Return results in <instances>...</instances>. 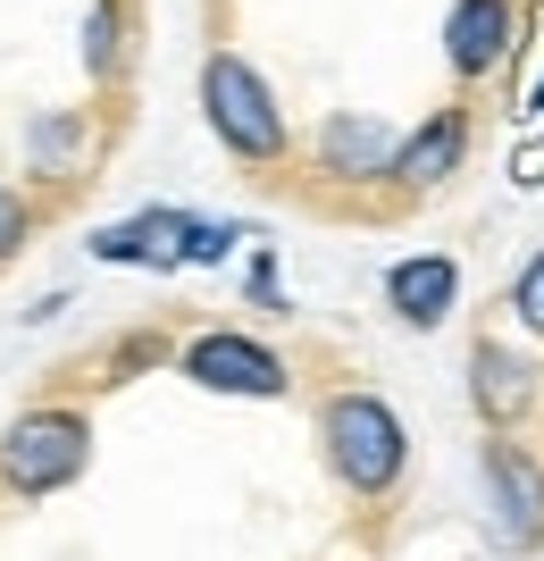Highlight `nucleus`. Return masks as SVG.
<instances>
[{
    "label": "nucleus",
    "mask_w": 544,
    "mask_h": 561,
    "mask_svg": "<svg viewBox=\"0 0 544 561\" xmlns=\"http://www.w3.org/2000/svg\"><path fill=\"white\" fill-rule=\"evenodd\" d=\"M185 243H193V218H176V210H151V218H135V227H109V234H93V252L101 260H185Z\"/></svg>",
    "instance_id": "obj_11"
},
{
    "label": "nucleus",
    "mask_w": 544,
    "mask_h": 561,
    "mask_svg": "<svg viewBox=\"0 0 544 561\" xmlns=\"http://www.w3.org/2000/svg\"><path fill=\"white\" fill-rule=\"evenodd\" d=\"M461 160H470V110H436L419 135H403V151H394V185L427 193V185H444V176H461Z\"/></svg>",
    "instance_id": "obj_7"
},
{
    "label": "nucleus",
    "mask_w": 544,
    "mask_h": 561,
    "mask_svg": "<svg viewBox=\"0 0 544 561\" xmlns=\"http://www.w3.org/2000/svg\"><path fill=\"white\" fill-rule=\"evenodd\" d=\"M470 394H477V411H486V427H511V420H528V402H536V369L486 335V344L470 352Z\"/></svg>",
    "instance_id": "obj_8"
},
{
    "label": "nucleus",
    "mask_w": 544,
    "mask_h": 561,
    "mask_svg": "<svg viewBox=\"0 0 544 561\" xmlns=\"http://www.w3.org/2000/svg\"><path fill=\"white\" fill-rule=\"evenodd\" d=\"M185 377L210 386V394H252V402H277L293 386L285 360L268 344H252V335H201V344H185Z\"/></svg>",
    "instance_id": "obj_4"
},
{
    "label": "nucleus",
    "mask_w": 544,
    "mask_h": 561,
    "mask_svg": "<svg viewBox=\"0 0 544 561\" xmlns=\"http://www.w3.org/2000/svg\"><path fill=\"white\" fill-rule=\"evenodd\" d=\"M319 436H327V461H335V478H344L352 494H369V503H378V494L403 486L410 436H403V420H394L378 394H327Z\"/></svg>",
    "instance_id": "obj_1"
},
{
    "label": "nucleus",
    "mask_w": 544,
    "mask_h": 561,
    "mask_svg": "<svg viewBox=\"0 0 544 561\" xmlns=\"http://www.w3.org/2000/svg\"><path fill=\"white\" fill-rule=\"evenodd\" d=\"M511 310H520L528 328L544 335V252H536V260H528V268H520V285H511Z\"/></svg>",
    "instance_id": "obj_13"
},
{
    "label": "nucleus",
    "mask_w": 544,
    "mask_h": 561,
    "mask_svg": "<svg viewBox=\"0 0 544 561\" xmlns=\"http://www.w3.org/2000/svg\"><path fill=\"white\" fill-rule=\"evenodd\" d=\"M486 486H495L502 537H511V545H536V537H544V469L528 461L502 427H495V445H486Z\"/></svg>",
    "instance_id": "obj_6"
},
{
    "label": "nucleus",
    "mask_w": 544,
    "mask_h": 561,
    "mask_svg": "<svg viewBox=\"0 0 544 561\" xmlns=\"http://www.w3.org/2000/svg\"><path fill=\"white\" fill-rule=\"evenodd\" d=\"M511 34H520V9H511V0H452V18H444V68L461 76V84L495 76L502 59H511Z\"/></svg>",
    "instance_id": "obj_5"
},
{
    "label": "nucleus",
    "mask_w": 544,
    "mask_h": 561,
    "mask_svg": "<svg viewBox=\"0 0 544 561\" xmlns=\"http://www.w3.org/2000/svg\"><path fill=\"white\" fill-rule=\"evenodd\" d=\"M84 461H93L84 411H25L0 436V486L9 494H59L68 478H84Z\"/></svg>",
    "instance_id": "obj_3"
},
{
    "label": "nucleus",
    "mask_w": 544,
    "mask_h": 561,
    "mask_svg": "<svg viewBox=\"0 0 544 561\" xmlns=\"http://www.w3.org/2000/svg\"><path fill=\"white\" fill-rule=\"evenodd\" d=\"M461 294V268L444 252H419V260H394V277H385V302L403 310V328H436Z\"/></svg>",
    "instance_id": "obj_9"
},
{
    "label": "nucleus",
    "mask_w": 544,
    "mask_h": 561,
    "mask_svg": "<svg viewBox=\"0 0 544 561\" xmlns=\"http://www.w3.org/2000/svg\"><path fill=\"white\" fill-rule=\"evenodd\" d=\"M201 110H210V135L227 142L235 160H252V168L285 160V110L235 50H210V68H201Z\"/></svg>",
    "instance_id": "obj_2"
},
{
    "label": "nucleus",
    "mask_w": 544,
    "mask_h": 561,
    "mask_svg": "<svg viewBox=\"0 0 544 561\" xmlns=\"http://www.w3.org/2000/svg\"><path fill=\"white\" fill-rule=\"evenodd\" d=\"M118 34H126L118 0H101V9H93V25H84V59H93L101 76H118Z\"/></svg>",
    "instance_id": "obj_12"
},
{
    "label": "nucleus",
    "mask_w": 544,
    "mask_h": 561,
    "mask_svg": "<svg viewBox=\"0 0 544 561\" xmlns=\"http://www.w3.org/2000/svg\"><path fill=\"white\" fill-rule=\"evenodd\" d=\"M25 227H34V210H25L18 193H0V260H9V252L25 243Z\"/></svg>",
    "instance_id": "obj_14"
},
{
    "label": "nucleus",
    "mask_w": 544,
    "mask_h": 561,
    "mask_svg": "<svg viewBox=\"0 0 544 561\" xmlns=\"http://www.w3.org/2000/svg\"><path fill=\"white\" fill-rule=\"evenodd\" d=\"M536 110H544V93H536Z\"/></svg>",
    "instance_id": "obj_16"
},
{
    "label": "nucleus",
    "mask_w": 544,
    "mask_h": 561,
    "mask_svg": "<svg viewBox=\"0 0 544 561\" xmlns=\"http://www.w3.org/2000/svg\"><path fill=\"white\" fill-rule=\"evenodd\" d=\"M520 185H544V142H528V151H520Z\"/></svg>",
    "instance_id": "obj_15"
},
{
    "label": "nucleus",
    "mask_w": 544,
    "mask_h": 561,
    "mask_svg": "<svg viewBox=\"0 0 544 561\" xmlns=\"http://www.w3.org/2000/svg\"><path fill=\"white\" fill-rule=\"evenodd\" d=\"M394 151H403V135H385L378 117H327L319 126L327 176H394Z\"/></svg>",
    "instance_id": "obj_10"
}]
</instances>
